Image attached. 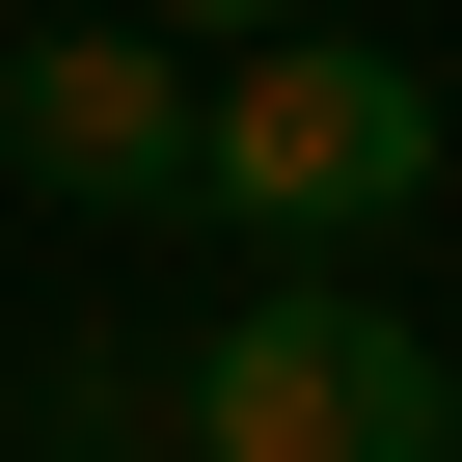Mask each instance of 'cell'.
Returning a JSON list of instances; mask_svg holds the SVG:
<instances>
[{"mask_svg":"<svg viewBox=\"0 0 462 462\" xmlns=\"http://www.w3.org/2000/svg\"><path fill=\"white\" fill-rule=\"evenodd\" d=\"M190 190L245 217L273 273H354L381 217H435V82H408V55H354V28H300V55H217V109H190Z\"/></svg>","mask_w":462,"mask_h":462,"instance_id":"6da1fadb","label":"cell"},{"mask_svg":"<svg viewBox=\"0 0 462 462\" xmlns=\"http://www.w3.org/2000/svg\"><path fill=\"white\" fill-rule=\"evenodd\" d=\"M190 462H462V354L354 273H245V327L190 354Z\"/></svg>","mask_w":462,"mask_h":462,"instance_id":"7a4b0ae2","label":"cell"},{"mask_svg":"<svg viewBox=\"0 0 462 462\" xmlns=\"http://www.w3.org/2000/svg\"><path fill=\"white\" fill-rule=\"evenodd\" d=\"M190 55L163 28H28V55H0V163H28V190H82V217H163L190 190Z\"/></svg>","mask_w":462,"mask_h":462,"instance_id":"3957f363","label":"cell"},{"mask_svg":"<svg viewBox=\"0 0 462 462\" xmlns=\"http://www.w3.org/2000/svg\"><path fill=\"white\" fill-rule=\"evenodd\" d=\"M190 462V354H136V327H82V354H28V462Z\"/></svg>","mask_w":462,"mask_h":462,"instance_id":"277c9868","label":"cell"},{"mask_svg":"<svg viewBox=\"0 0 462 462\" xmlns=\"http://www.w3.org/2000/svg\"><path fill=\"white\" fill-rule=\"evenodd\" d=\"M109 28H163V55H300L327 0H109Z\"/></svg>","mask_w":462,"mask_h":462,"instance_id":"5b68a950","label":"cell"}]
</instances>
